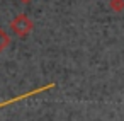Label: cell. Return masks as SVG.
<instances>
[{"instance_id":"1","label":"cell","mask_w":124,"mask_h":121,"mask_svg":"<svg viewBox=\"0 0 124 121\" xmlns=\"http://www.w3.org/2000/svg\"><path fill=\"white\" fill-rule=\"evenodd\" d=\"M10 27H12V31H14L17 36L26 38V36H27L31 31H32L34 24H32V21H31V19H29L26 14H19V16H16V17L12 19Z\"/></svg>"},{"instance_id":"2","label":"cell","mask_w":124,"mask_h":121,"mask_svg":"<svg viewBox=\"0 0 124 121\" xmlns=\"http://www.w3.org/2000/svg\"><path fill=\"white\" fill-rule=\"evenodd\" d=\"M9 43H10V38H9V34L0 27V53H2L7 46H9Z\"/></svg>"},{"instance_id":"3","label":"cell","mask_w":124,"mask_h":121,"mask_svg":"<svg viewBox=\"0 0 124 121\" xmlns=\"http://www.w3.org/2000/svg\"><path fill=\"white\" fill-rule=\"evenodd\" d=\"M110 9L114 12H122L124 10V0H110Z\"/></svg>"},{"instance_id":"4","label":"cell","mask_w":124,"mask_h":121,"mask_svg":"<svg viewBox=\"0 0 124 121\" xmlns=\"http://www.w3.org/2000/svg\"><path fill=\"white\" fill-rule=\"evenodd\" d=\"M22 4H29V2H32V0H21Z\"/></svg>"}]
</instances>
